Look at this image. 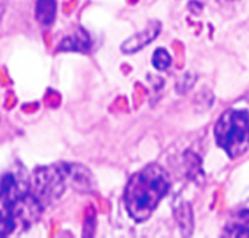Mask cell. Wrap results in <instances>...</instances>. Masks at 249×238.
Segmentation results:
<instances>
[{"label":"cell","instance_id":"1","mask_svg":"<svg viewBox=\"0 0 249 238\" xmlns=\"http://www.w3.org/2000/svg\"><path fill=\"white\" fill-rule=\"evenodd\" d=\"M169 175L159 164H149L134 173L124 192V204L128 215L137 221H146L169 190Z\"/></svg>","mask_w":249,"mask_h":238},{"label":"cell","instance_id":"2","mask_svg":"<svg viewBox=\"0 0 249 238\" xmlns=\"http://www.w3.org/2000/svg\"><path fill=\"white\" fill-rule=\"evenodd\" d=\"M214 138L231 159L241 157L249 148V113L244 109L226 111L214 127Z\"/></svg>","mask_w":249,"mask_h":238},{"label":"cell","instance_id":"3","mask_svg":"<svg viewBox=\"0 0 249 238\" xmlns=\"http://www.w3.org/2000/svg\"><path fill=\"white\" fill-rule=\"evenodd\" d=\"M67 186L64 163L41 166L35 169L32 179L29 180V192L38 198L44 208L60 199Z\"/></svg>","mask_w":249,"mask_h":238},{"label":"cell","instance_id":"4","mask_svg":"<svg viewBox=\"0 0 249 238\" xmlns=\"http://www.w3.org/2000/svg\"><path fill=\"white\" fill-rule=\"evenodd\" d=\"M6 211L12 215L15 222H20L29 227L41 218L44 205L38 201L36 196L28 192L23 196L18 198L13 204H10Z\"/></svg>","mask_w":249,"mask_h":238},{"label":"cell","instance_id":"5","mask_svg":"<svg viewBox=\"0 0 249 238\" xmlns=\"http://www.w3.org/2000/svg\"><path fill=\"white\" fill-rule=\"evenodd\" d=\"M29 192V180L16 175L6 173L0 177V202L4 208L13 204L18 198Z\"/></svg>","mask_w":249,"mask_h":238},{"label":"cell","instance_id":"6","mask_svg":"<svg viewBox=\"0 0 249 238\" xmlns=\"http://www.w3.org/2000/svg\"><path fill=\"white\" fill-rule=\"evenodd\" d=\"M160 32V22L158 20H152L147 23V26L134 33L133 36H130L128 39H125L123 44H121V51L124 54H134L140 49H143L146 45H149Z\"/></svg>","mask_w":249,"mask_h":238},{"label":"cell","instance_id":"7","mask_svg":"<svg viewBox=\"0 0 249 238\" xmlns=\"http://www.w3.org/2000/svg\"><path fill=\"white\" fill-rule=\"evenodd\" d=\"M66 166V176H67V185H70L73 189L79 192H89L93 188V176L92 173L80 164H69Z\"/></svg>","mask_w":249,"mask_h":238},{"label":"cell","instance_id":"8","mask_svg":"<svg viewBox=\"0 0 249 238\" xmlns=\"http://www.w3.org/2000/svg\"><path fill=\"white\" fill-rule=\"evenodd\" d=\"M90 49V41L88 33L82 29L69 36H64L61 42L57 45V51L60 52H88Z\"/></svg>","mask_w":249,"mask_h":238},{"label":"cell","instance_id":"9","mask_svg":"<svg viewBox=\"0 0 249 238\" xmlns=\"http://www.w3.org/2000/svg\"><path fill=\"white\" fill-rule=\"evenodd\" d=\"M57 1L55 0H36L35 4V19L42 26H50L55 20Z\"/></svg>","mask_w":249,"mask_h":238},{"label":"cell","instance_id":"10","mask_svg":"<svg viewBox=\"0 0 249 238\" xmlns=\"http://www.w3.org/2000/svg\"><path fill=\"white\" fill-rule=\"evenodd\" d=\"M152 63H153V67L156 70H166L168 67H171L172 64V57L171 54L165 49V48H158L155 52H153V57H152Z\"/></svg>","mask_w":249,"mask_h":238},{"label":"cell","instance_id":"11","mask_svg":"<svg viewBox=\"0 0 249 238\" xmlns=\"http://www.w3.org/2000/svg\"><path fill=\"white\" fill-rule=\"evenodd\" d=\"M16 222L12 215L6 212H0V237H7L15 231Z\"/></svg>","mask_w":249,"mask_h":238}]
</instances>
